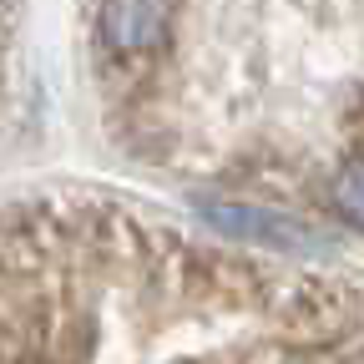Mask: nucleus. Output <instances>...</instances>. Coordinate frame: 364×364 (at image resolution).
Here are the masks:
<instances>
[{"label":"nucleus","mask_w":364,"mask_h":364,"mask_svg":"<svg viewBox=\"0 0 364 364\" xmlns=\"http://www.w3.org/2000/svg\"><path fill=\"white\" fill-rule=\"evenodd\" d=\"M223 233H233L243 243H268V248H284V253H314L324 248V238L304 228L294 213H273V208H258V203H228V198H203L198 203Z\"/></svg>","instance_id":"f257e3e1"},{"label":"nucleus","mask_w":364,"mask_h":364,"mask_svg":"<svg viewBox=\"0 0 364 364\" xmlns=\"http://www.w3.org/2000/svg\"><path fill=\"white\" fill-rule=\"evenodd\" d=\"M172 16H177V0H102V41L122 56H142V51H157L172 31Z\"/></svg>","instance_id":"f03ea898"},{"label":"nucleus","mask_w":364,"mask_h":364,"mask_svg":"<svg viewBox=\"0 0 364 364\" xmlns=\"http://www.w3.org/2000/svg\"><path fill=\"white\" fill-rule=\"evenodd\" d=\"M329 198H334V213H339L344 223L364 228V157H349V162L334 172Z\"/></svg>","instance_id":"7ed1b4c3"}]
</instances>
